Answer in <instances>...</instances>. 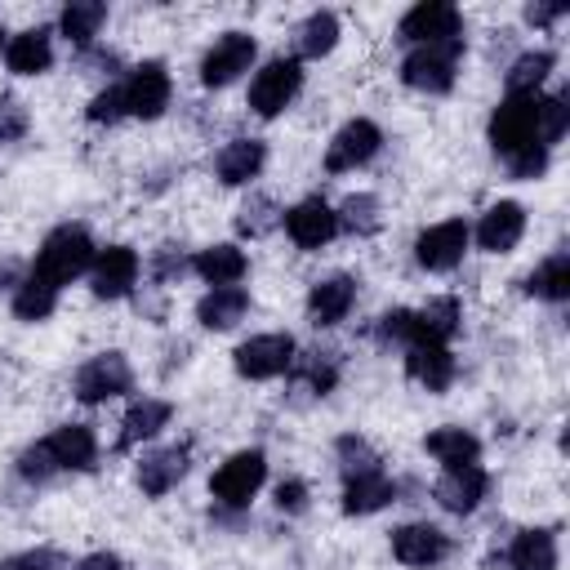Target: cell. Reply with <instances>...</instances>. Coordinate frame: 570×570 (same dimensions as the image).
Segmentation results:
<instances>
[{"instance_id": "6da1fadb", "label": "cell", "mask_w": 570, "mask_h": 570, "mask_svg": "<svg viewBox=\"0 0 570 570\" xmlns=\"http://www.w3.org/2000/svg\"><path fill=\"white\" fill-rule=\"evenodd\" d=\"M85 267H94V240H89L80 227H58V232L45 236L31 276H40V281H49L53 289H62V285L76 281Z\"/></svg>"}, {"instance_id": "7a4b0ae2", "label": "cell", "mask_w": 570, "mask_h": 570, "mask_svg": "<svg viewBox=\"0 0 570 570\" xmlns=\"http://www.w3.org/2000/svg\"><path fill=\"white\" fill-rule=\"evenodd\" d=\"M490 142L503 160L539 147V98L534 94H508L490 116Z\"/></svg>"}, {"instance_id": "3957f363", "label": "cell", "mask_w": 570, "mask_h": 570, "mask_svg": "<svg viewBox=\"0 0 570 570\" xmlns=\"http://www.w3.org/2000/svg\"><path fill=\"white\" fill-rule=\"evenodd\" d=\"M459 53H463V40H450V45H414L401 62V80L419 94H445L454 85V67H459Z\"/></svg>"}, {"instance_id": "277c9868", "label": "cell", "mask_w": 570, "mask_h": 570, "mask_svg": "<svg viewBox=\"0 0 570 570\" xmlns=\"http://www.w3.org/2000/svg\"><path fill=\"white\" fill-rule=\"evenodd\" d=\"M120 89V111L125 116H138V120H156L165 107H169V71L165 62H142L129 71Z\"/></svg>"}, {"instance_id": "5b68a950", "label": "cell", "mask_w": 570, "mask_h": 570, "mask_svg": "<svg viewBox=\"0 0 570 570\" xmlns=\"http://www.w3.org/2000/svg\"><path fill=\"white\" fill-rule=\"evenodd\" d=\"M263 476H267V459H263L258 450H240V454H232V459L214 472L209 494H214L218 503H227V508H245V503L258 494Z\"/></svg>"}, {"instance_id": "8992f818", "label": "cell", "mask_w": 570, "mask_h": 570, "mask_svg": "<svg viewBox=\"0 0 570 570\" xmlns=\"http://www.w3.org/2000/svg\"><path fill=\"white\" fill-rule=\"evenodd\" d=\"M401 40L410 45H450L463 40V13L445 0H423L401 18Z\"/></svg>"}, {"instance_id": "52a82bcc", "label": "cell", "mask_w": 570, "mask_h": 570, "mask_svg": "<svg viewBox=\"0 0 570 570\" xmlns=\"http://www.w3.org/2000/svg\"><path fill=\"white\" fill-rule=\"evenodd\" d=\"M129 387H134V370H129V361H125L120 352H98V356H89V361L76 370V396H80L85 405H98V401L120 396V392H129Z\"/></svg>"}, {"instance_id": "ba28073f", "label": "cell", "mask_w": 570, "mask_h": 570, "mask_svg": "<svg viewBox=\"0 0 570 570\" xmlns=\"http://www.w3.org/2000/svg\"><path fill=\"white\" fill-rule=\"evenodd\" d=\"M298 85H303L298 62H294V58H272V62L254 76V85H249V107H254L258 116H281V111L294 102Z\"/></svg>"}, {"instance_id": "9c48e42d", "label": "cell", "mask_w": 570, "mask_h": 570, "mask_svg": "<svg viewBox=\"0 0 570 570\" xmlns=\"http://www.w3.org/2000/svg\"><path fill=\"white\" fill-rule=\"evenodd\" d=\"M249 62H254V36H245V31H223V36L209 45V53L200 58V80H205L209 89H223V85H232L240 71H249Z\"/></svg>"}, {"instance_id": "30bf717a", "label": "cell", "mask_w": 570, "mask_h": 570, "mask_svg": "<svg viewBox=\"0 0 570 570\" xmlns=\"http://www.w3.org/2000/svg\"><path fill=\"white\" fill-rule=\"evenodd\" d=\"M294 365V338L289 334H254L236 347V374L245 379H276Z\"/></svg>"}, {"instance_id": "8fae6325", "label": "cell", "mask_w": 570, "mask_h": 570, "mask_svg": "<svg viewBox=\"0 0 570 570\" xmlns=\"http://www.w3.org/2000/svg\"><path fill=\"white\" fill-rule=\"evenodd\" d=\"M468 223L463 218H445V223H436V227H428L419 240H414V258H419V267H428V272H450V267H459L463 263V249H468Z\"/></svg>"}, {"instance_id": "7c38bea8", "label": "cell", "mask_w": 570, "mask_h": 570, "mask_svg": "<svg viewBox=\"0 0 570 570\" xmlns=\"http://www.w3.org/2000/svg\"><path fill=\"white\" fill-rule=\"evenodd\" d=\"M392 557L401 566L428 570V566H436V561L450 557V539L436 525H428V521H410V525H396L392 530Z\"/></svg>"}, {"instance_id": "4fadbf2b", "label": "cell", "mask_w": 570, "mask_h": 570, "mask_svg": "<svg viewBox=\"0 0 570 570\" xmlns=\"http://www.w3.org/2000/svg\"><path fill=\"white\" fill-rule=\"evenodd\" d=\"M379 142H383V134H379L374 120H347V125L334 134L330 151H325V169H330V174H347V169L365 165V160L379 151Z\"/></svg>"}, {"instance_id": "5bb4252c", "label": "cell", "mask_w": 570, "mask_h": 570, "mask_svg": "<svg viewBox=\"0 0 570 570\" xmlns=\"http://www.w3.org/2000/svg\"><path fill=\"white\" fill-rule=\"evenodd\" d=\"M138 281V254L129 245H107L102 254H94L89 267V285L98 298H125Z\"/></svg>"}, {"instance_id": "9a60e30c", "label": "cell", "mask_w": 570, "mask_h": 570, "mask_svg": "<svg viewBox=\"0 0 570 570\" xmlns=\"http://www.w3.org/2000/svg\"><path fill=\"white\" fill-rule=\"evenodd\" d=\"M40 445L53 459V468H67V472H89L94 459H98V441H94V432L85 423H62Z\"/></svg>"}, {"instance_id": "2e32d148", "label": "cell", "mask_w": 570, "mask_h": 570, "mask_svg": "<svg viewBox=\"0 0 570 570\" xmlns=\"http://www.w3.org/2000/svg\"><path fill=\"white\" fill-rule=\"evenodd\" d=\"M285 232L298 249H321L334 232H338V214L325 205V200H298L289 214H285Z\"/></svg>"}, {"instance_id": "e0dca14e", "label": "cell", "mask_w": 570, "mask_h": 570, "mask_svg": "<svg viewBox=\"0 0 570 570\" xmlns=\"http://www.w3.org/2000/svg\"><path fill=\"white\" fill-rule=\"evenodd\" d=\"M521 232H525V209H521L517 200H499V205H490V209L481 214V223H476V245H481L485 254H508V249L521 240Z\"/></svg>"}, {"instance_id": "ac0fdd59", "label": "cell", "mask_w": 570, "mask_h": 570, "mask_svg": "<svg viewBox=\"0 0 570 570\" xmlns=\"http://www.w3.org/2000/svg\"><path fill=\"white\" fill-rule=\"evenodd\" d=\"M356 303V281L352 276H325L307 294V316L312 325H338Z\"/></svg>"}, {"instance_id": "d6986e66", "label": "cell", "mask_w": 570, "mask_h": 570, "mask_svg": "<svg viewBox=\"0 0 570 570\" xmlns=\"http://www.w3.org/2000/svg\"><path fill=\"white\" fill-rule=\"evenodd\" d=\"M485 485H490V476H485L476 463H468V468H445V476L436 481V503H441L445 512H472V508L485 499Z\"/></svg>"}, {"instance_id": "ffe728a7", "label": "cell", "mask_w": 570, "mask_h": 570, "mask_svg": "<svg viewBox=\"0 0 570 570\" xmlns=\"http://www.w3.org/2000/svg\"><path fill=\"white\" fill-rule=\"evenodd\" d=\"M405 370H410V379L423 383L428 392H445L450 379H454V356H450V347H436V343H410Z\"/></svg>"}, {"instance_id": "44dd1931", "label": "cell", "mask_w": 570, "mask_h": 570, "mask_svg": "<svg viewBox=\"0 0 570 570\" xmlns=\"http://www.w3.org/2000/svg\"><path fill=\"white\" fill-rule=\"evenodd\" d=\"M4 62H9L13 76H40V71H49V62H53L49 31H45V27L18 31V36L4 45Z\"/></svg>"}, {"instance_id": "7402d4cb", "label": "cell", "mask_w": 570, "mask_h": 570, "mask_svg": "<svg viewBox=\"0 0 570 570\" xmlns=\"http://www.w3.org/2000/svg\"><path fill=\"white\" fill-rule=\"evenodd\" d=\"M263 160H267V147H263L258 138H236V142H227V147L218 151L214 169H218V178H223L227 187H240V183L258 178Z\"/></svg>"}, {"instance_id": "603a6c76", "label": "cell", "mask_w": 570, "mask_h": 570, "mask_svg": "<svg viewBox=\"0 0 570 570\" xmlns=\"http://www.w3.org/2000/svg\"><path fill=\"white\" fill-rule=\"evenodd\" d=\"M249 307V294L240 285H214L200 303H196V321L205 330H232Z\"/></svg>"}, {"instance_id": "cb8c5ba5", "label": "cell", "mask_w": 570, "mask_h": 570, "mask_svg": "<svg viewBox=\"0 0 570 570\" xmlns=\"http://www.w3.org/2000/svg\"><path fill=\"white\" fill-rule=\"evenodd\" d=\"M169 401H156V396H142V401H134L129 410H125V419H120V450H129V445H138V441H147V436H156L165 423H169Z\"/></svg>"}, {"instance_id": "d4e9b609", "label": "cell", "mask_w": 570, "mask_h": 570, "mask_svg": "<svg viewBox=\"0 0 570 570\" xmlns=\"http://www.w3.org/2000/svg\"><path fill=\"white\" fill-rule=\"evenodd\" d=\"M183 472H187V450L169 445L138 463V485H142V494H169L183 481Z\"/></svg>"}, {"instance_id": "484cf974", "label": "cell", "mask_w": 570, "mask_h": 570, "mask_svg": "<svg viewBox=\"0 0 570 570\" xmlns=\"http://www.w3.org/2000/svg\"><path fill=\"white\" fill-rule=\"evenodd\" d=\"M396 503V485L383 476V472H370V476H352L343 485V512L347 517H365V512H379Z\"/></svg>"}, {"instance_id": "4316f807", "label": "cell", "mask_w": 570, "mask_h": 570, "mask_svg": "<svg viewBox=\"0 0 570 570\" xmlns=\"http://www.w3.org/2000/svg\"><path fill=\"white\" fill-rule=\"evenodd\" d=\"M454 334H459V303L454 298H432L423 312H414V343L445 347Z\"/></svg>"}, {"instance_id": "83f0119b", "label": "cell", "mask_w": 570, "mask_h": 570, "mask_svg": "<svg viewBox=\"0 0 570 570\" xmlns=\"http://www.w3.org/2000/svg\"><path fill=\"white\" fill-rule=\"evenodd\" d=\"M191 267H196V276L209 281V285H236L249 263H245V254H240L236 245H209V249H200V254L191 258Z\"/></svg>"}, {"instance_id": "f1b7e54d", "label": "cell", "mask_w": 570, "mask_h": 570, "mask_svg": "<svg viewBox=\"0 0 570 570\" xmlns=\"http://www.w3.org/2000/svg\"><path fill=\"white\" fill-rule=\"evenodd\" d=\"M423 445H428V454H432L436 463H445V468H468V463L481 459V441H476L472 432H463V428H436Z\"/></svg>"}, {"instance_id": "f546056e", "label": "cell", "mask_w": 570, "mask_h": 570, "mask_svg": "<svg viewBox=\"0 0 570 570\" xmlns=\"http://www.w3.org/2000/svg\"><path fill=\"white\" fill-rule=\"evenodd\" d=\"M512 570H557V534L552 530H521L508 552Z\"/></svg>"}, {"instance_id": "4dcf8cb0", "label": "cell", "mask_w": 570, "mask_h": 570, "mask_svg": "<svg viewBox=\"0 0 570 570\" xmlns=\"http://www.w3.org/2000/svg\"><path fill=\"white\" fill-rule=\"evenodd\" d=\"M525 289L539 294V298H548V303L570 298V254H548V258L530 272V285H525Z\"/></svg>"}, {"instance_id": "1f68e13d", "label": "cell", "mask_w": 570, "mask_h": 570, "mask_svg": "<svg viewBox=\"0 0 570 570\" xmlns=\"http://www.w3.org/2000/svg\"><path fill=\"white\" fill-rule=\"evenodd\" d=\"M102 22H107V4H98V0H71V4L62 9V18H58L62 36L76 40V45H89Z\"/></svg>"}, {"instance_id": "d6a6232c", "label": "cell", "mask_w": 570, "mask_h": 570, "mask_svg": "<svg viewBox=\"0 0 570 570\" xmlns=\"http://www.w3.org/2000/svg\"><path fill=\"white\" fill-rule=\"evenodd\" d=\"M53 307H58V289L49 281H40V276L18 281V294H13V316L18 321H45Z\"/></svg>"}, {"instance_id": "836d02e7", "label": "cell", "mask_w": 570, "mask_h": 570, "mask_svg": "<svg viewBox=\"0 0 570 570\" xmlns=\"http://www.w3.org/2000/svg\"><path fill=\"white\" fill-rule=\"evenodd\" d=\"M552 53L548 49H530V53H521L512 67H508V94H534L543 80H548V71H552Z\"/></svg>"}, {"instance_id": "e575fe53", "label": "cell", "mask_w": 570, "mask_h": 570, "mask_svg": "<svg viewBox=\"0 0 570 570\" xmlns=\"http://www.w3.org/2000/svg\"><path fill=\"white\" fill-rule=\"evenodd\" d=\"M338 45V18L334 13H312L303 27H298V53L303 58H321V53H330Z\"/></svg>"}, {"instance_id": "d590c367", "label": "cell", "mask_w": 570, "mask_h": 570, "mask_svg": "<svg viewBox=\"0 0 570 570\" xmlns=\"http://www.w3.org/2000/svg\"><path fill=\"white\" fill-rule=\"evenodd\" d=\"M570 125V94H552V98H539V147H552Z\"/></svg>"}, {"instance_id": "8d00e7d4", "label": "cell", "mask_w": 570, "mask_h": 570, "mask_svg": "<svg viewBox=\"0 0 570 570\" xmlns=\"http://www.w3.org/2000/svg\"><path fill=\"white\" fill-rule=\"evenodd\" d=\"M338 463H343V476H347V481L379 472V454H374L361 436H343V441H338Z\"/></svg>"}, {"instance_id": "74e56055", "label": "cell", "mask_w": 570, "mask_h": 570, "mask_svg": "<svg viewBox=\"0 0 570 570\" xmlns=\"http://www.w3.org/2000/svg\"><path fill=\"white\" fill-rule=\"evenodd\" d=\"M379 200L374 196H347L343 214H338V227H352V232H374L379 227Z\"/></svg>"}, {"instance_id": "f35d334b", "label": "cell", "mask_w": 570, "mask_h": 570, "mask_svg": "<svg viewBox=\"0 0 570 570\" xmlns=\"http://www.w3.org/2000/svg\"><path fill=\"white\" fill-rule=\"evenodd\" d=\"M379 338L383 343H414V312H405V307L383 312L379 316Z\"/></svg>"}, {"instance_id": "ab89813d", "label": "cell", "mask_w": 570, "mask_h": 570, "mask_svg": "<svg viewBox=\"0 0 570 570\" xmlns=\"http://www.w3.org/2000/svg\"><path fill=\"white\" fill-rule=\"evenodd\" d=\"M27 134V107L18 98H0V142H13Z\"/></svg>"}, {"instance_id": "60d3db41", "label": "cell", "mask_w": 570, "mask_h": 570, "mask_svg": "<svg viewBox=\"0 0 570 570\" xmlns=\"http://www.w3.org/2000/svg\"><path fill=\"white\" fill-rule=\"evenodd\" d=\"M0 570H58V552L31 548V552H18V557H4Z\"/></svg>"}, {"instance_id": "b9f144b4", "label": "cell", "mask_w": 570, "mask_h": 570, "mask_svg": "<svg viewBox=\"0 0 570 570\" xmlns=\"http://www.w3.org/2000/svg\"><path fill=\"white\" fill-rule=\"evenodd\" d=\"M508 169H512V178H539L548 169V147H530V151L512 156Z\"/></svg>"}, {"instance_id": "7bdbcfd3", "label": "cell", "mask_w": 570, "mask_h": 570, "mask_svg": "<svg viewBox=\"0 0 570 570\" xmlns=\"http://www.w3.org/2000/svg\"><path fill=\"white\" fill-rule=\"evenodd\" d=\"M18 472H22L27 481H45V476H49V472H58V468H53V459L45 454V445H31V450H22Z\"/></svg>"}, {"instance_id": "ee69618b", "label": "cell", "mask_w": 570, "mask_h": 570, "mask_svg": "<svg viewBox=\"0 0 570 570\" xmlns=\"http://www.w3.org/2000/svg\"><path fill=\"white\" fill-rule=\"evenodd\" d=\"M276 508L281 512H303L307 508V485L303 481H281L276 485Z\"/></svg>"}, {"instance_id": "f6af8a7d", "label": "cell", "mask_w": 570, "mask_h": 570, "mask_svg": "<svg viewBox=\"0 0 570 570\" xmlns=\"http://www.w3.org/2000/svg\"><path fill=\"white\" fill-rule=\"evenodd\" d=\"M120 116H125L120 111V89H107L89 102V120H120Z\"/></svg>"}, {"instance_id": "bcb514c9", "label": "cell", "mask_w": 570, "mask_h": 570, "mask_svg": "<svg viewBox=\"0 0 570 570\" xmlns=\"http://www.w3.org/2000/svg\"><path fill=\"white\" fill-rule=\"evenodd\" d=\"M272 209V200H254V205H245L240 209V232H267L272 227V218H263Z\"/></svg>"}, {"instance_id": "7dc6e473", "label": "cell", "mask_w": 570, "mask_h": 570, "mask_svg": "<svg viewBox=\"0 0 570 570\" xmlns=\"http://www.w3.org/2000/svg\"><path fill=\"white\" fill-rule=\"evenodd\" d=\"M71 570H125V566H120L116 552H89V557H80Z\"/></svg>"}, {"instance_id": "c3c4849f", "label": "cell", "mask_w": 570, "mask_h": 570, "mask_svg": "<svg viewBox=\"0 0 570 570\" xmlns=\"http://www.w3.org/2000/svg\"><path fill=\"white\" fill-rule=\"evenodd\" d=\"M174 276H183V254L174 258V249H160L156 254V281H174Z\"/></svg>"}, {"instance_id": "681fc988", "label": "cell", "mask_w": 570, "mask_h": 570, "mask_svg": "<svg viewBox=\"0 0 570 570\" xmlns=\"http://www.w3.org/2000/svg\"><path fill=\"white\" fill-rule=\"evenodd\" d=\"M561 13H566V4H530V9H525V18H530L534 27H548V22H557Z\"/></svg>"}]
</instances>
